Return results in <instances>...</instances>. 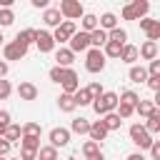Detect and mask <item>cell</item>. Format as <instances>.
Returning a JSON list of instances; mask_svg holds the SVG:
<instances>
[{
  "label": "cell",
  "instance_id": "6da1fadb",
  "mask_svg": "<svg viewBox=\"0 0 160 160\" xmlns=\"http://www.w3.org/2000/svg\"><path fill=\"white\" fill-rule=\"evenodd\" d=\"M118 105H120V95H118V92H110V90H105L100 98L92 100V110H95L100 118H105L108 112H115Z\"/></svg>",
  "mask_w": 160,
  "mask_h": 160
},
{
  "label": "cell",
  "instance_id": "7a4b0ae2",
  "mask_svg": "<svg viewBox=\"0 0 160 160\" xmlns=\"http://www.w3.org/2000/svg\"><path fill=\"white\" fill-rule=\"evenodd\" d=\"M130 140L140 148V150H150L152 148V135L148 132V128L145 125H140V122H135V125H130Z\"/></svg>",
  "mask_w": 160,
  "mask_h": 160
},
{
  "label": "cell",
  "instance_id": "3957f363",
  "mask_svg": "<svg viewBox=\"0 0 160 160\" xmlns=\"http://www.w3.org/2000/svg\"><path fill=\"white\" fill-rule=\"evenodd\" d=\"M105 62H108V58H105L102 50L90 48V50L85 52V70H88V72H102V70H105Z\"/></svg>",
  "mask_w": 160,
  "mask_h": 160
},
{
  "label": "cell",
  "instance_id": "277c9868",
  "mask_svg": "<svg viewBox=\"0 0 160 160\" xmlns=\"http://www.w3.org/2000/svg\"><path fill=\"white\" fill-rule=\"evenodd\" d=\"M58 10H60V15H62L65 20H72V22H75L78 18L82 20V15H85V8H82L80 0H62Z\"/></svg>",
  "mask_w": 160,
  "mask_h": 160
},
{
  "label": "cell",
  "instance_id": "5b68a950",
  "mask_svg": "<svg viewBox=\"0 0 160 160\" xmlns=\"http://www.w3.org/2000/svg\"><path fill=\"white\" fill-rule=\"evenodd\" d=\"M25 55H28V45H22L20 40H10V42H5V48H2L5 62H8V60H22Z\"/></svg>",
  "mask_w": 160,
  "mask_h": 160
},
{
  "label": "cell",
  "instance_id": "8992f818",
  "mask_svg": "<svg viewBox=\"0 0 160 160\" xmlns=\"http://www.w3.org/2000/svg\"><path fill=\"white\" fill-rule=\"evenodd\" d=\"M75 32H78V25H75L72 20H65V22L52 32V38H55V42H58V45H62V42H70V38H72Z\"/></svg>",
  "mask_w": 160,
  "mask_h": 160
},
{
  "label": "cell",
  "instance_id": "52a82bcc",
  "mask_svg": "<svg viewBox=\"0 0 160 160\" xmlns=\"http://www.w3.org/2000/svg\"><path fill=\"white\" fill-rule=\"evenodd\" d=\"M92 45H90V32H82V30H78L72 38H70V50L72 52H88Z\"/></svg>",
  "mask_w": 160,
  "mask_h": 160
},
{
  "label": "cell",
  "instance_id": "ba28073f",
  "mask_svg": "<svg viewBox=\"0 0 160 160\" xmlns=\"http://www.w3.org/2000/svg\"><path fill=\"white\" fill-rule=\"evenodd\" d=\"M62 92H68V95H75L78 90H80V80H78V72L72 70V68H65V75H62Z\"/></svg>",
  "mask_w": 160,
  "mask_h": 160
},
{
  "label": "cell",
  "instance_id": "9c48e42d",
  "mask_svg": "<svg viewBox=\"0 0 160 160\" xmlns=\"http://www.w3.org/2000/svg\"><path fill=\"white\" fill-rule=\"evenodd\" d=\"M38 95H40V90H38V85H35V82L22 80V82L18 85V98H20V100L32 102V100H38Z\"/></svg>",
  "mask_w": 160,
  "mask_h": 160
},
{
  "label": "cell",
  "instance_id": "30bf717a",
  "mask_svg": "<svg viewBox=\"0 0 160 160\" xmlns=\"http://www.w3.org/2000/svg\"><path fill=\"white\" fill-rule=\"evenodd\" d=\"M48 138H50V145L52 148H65L70 142V130L68 128H52Z\"/></svg>",
  "mask_w": 160,
  "mask_h": 160
},
{
  "label": "cell",
  "instance_id": "8fae6325",
  "mask_svg": "<svg viewBox=\"0 0 160 160\" xmlns=\"http://www.w3.org/2000/svg\"><path fill=\"white\" fill-rule=\"evenodd\" d=\"M35 45H38L40 52H52L58 42H55V38H52V32H48V30H38V42H35Z\"/></svg>",
  "mask_w": 160,
  "mask_h": 160
},
{
  "label": "cell",
  "instance_id": "7c38bea8",
  "mask_svg": "<svg viewBox=\"0 0 160 160\" xmlns=\"http://www.w3.org/2000/svg\"><path fill=\"white\" fill-rule=\"evenodd\" d=\"M42 20H45V25H48V28H55V30L65 22V18L60 15V10H58V8H48V10L42 12Z\"/></svg>",
  "mask_w": 160,
  "mask_h": 160
},
{
  "label": "cell",
  "instance_id": "4fadbf2b",
  "mask_svg": "<svg viewBox=\"0 0 160 160\" xmlns=\"http://www.w3.org/2000/svg\"><path fill=\"white\" fill-rule=\"evenodd\" d=\"M108 132H110V130L102 125V120H95V122H90V132H88V135H90V140H95L98 145H100V142L108 138Z\"/></svg>",
  "mask_w": 160,
  "mask_h": 160
},
{
  "label": "cell",
  "instance_id": "5bb4252c",
  "mask_svg": "<svg viewBox=\"0 0 160 160\" xmlns=\"http://www.w3.org/2000/svg\"><path fill=\"white\" fill-rule=\"evenodd\" d=\"M158 52H160V48H158V42H152V40H145L142 45H140V58L142 60H158Z\"/></svg>",
  "mask_w": 160,
  "mask_h": 160
},
{
  "label": "cell",
  "instance_id": "9a60e30c",
  "mask_svg": "<svg viewBox=\"0 0 160 160\" xmlns=\"http://www.w3.org/2000/svg\"><path fill=\"white\" fill-rule=\"evenodd\" d=\"M128 5H130V10H132V18H135V20L148 18V10H150V2H148V0H132V2H128Z\"/></svg>",
  "mask_w": 160,
  "mask_h": 160
},
{
  "label": "cell",
  "instance_id": "2e32d148",
  "mask_svg": "<svg viewBox=\"0 0 160 160\" xmlns=\"http://www.w3.org/2000/svg\"><path fill=\"white\" fill-rule=\"evenodd\" d=\"M108 42H110V35H108L102 28H98V30H92V32H90V45H92V48L102 50Z\"/></svg>",
  "mask_w": 160,
  "mask_h": 160
},
{
  "label": "cell",
  "instance_id": "e0dca14e",
  "mask_svg": "<svg viewBox=\"0 0 160 160\" xmlns=\"http://www.w3.org/2000/svg\"><path fill=\"white\" fill-rule=\"evenodd\" d=\"M138 58H140V48H138V45H130V42H128V45L122 48V55H120V60H122V62H128V65L132 68Z\"/></svg>",
  "mask_w": 160,
  "mask_h": 160
},
{
  "label": "cell",
  "instance_id": "ac0fdd59",
  "mask_svg": "<svg viewBox=\"0 0 160 160\" xmlns=\"http://www.w3.org/2000/svg\"><path fill=\"white\" fill-rule=\"evenodd\" d=\"M72 60H75V52H72L70 48H60V50L55 52V62H58L60 68H70Z\"/></svg>",
  "mask_w": 160,
  "mask_h": 160
},
{
  "label": "cell",
  "instance_id": "d6986e66",
  "mask_svg": "<svg viewBox=\"0 0 160 160\" xmlns=\"http://www.w3.org/2000/svg\"><path fill=\"white\" fill-rule=\"evenodd\" d=\"M128 78H130L132 82H148L150 72H148V68H142V65H132V68L128 70Z\"/></svg>",
  "mask_w": 160,
  "mask_h": 160
},
{
  "label": "cell",
  "instance_id": "ffe728a7",
  "mask_svg": "<svg viewBox=\"0 0 160 160\" xmlns=\"http://www.w3.org/2000/svg\"><path fill=\"white\" fill-rule=\"evenodd\" d=\"M58 108H60L62 112H72V110L78 108V102H75V95L60 92V95H58Z\"/></svg>",
  "mask_w": 160,
  "mask_h": 160
},
{
  "label": "cell",
  "instance_id": "44dd1931",
  "mask_svg": "<svg viewBox=\"0 0 160 160\" xmlns=\"http://www.w3.org/2000/svg\"><path fill=\"white\" fill-rule=\"evenodd\" d=\"M80 25H82V32H92V30H98V28H100V18H98V15H92V12H85V15H82V20H80Z\"/></svg>",
  "mask_w": 160,
  "mask_h": 160
},
{
  "label": "cell",
  "instance_id": "7402d4cb",
  "mask_svg": "<svg viewBox=\"0 0 160 160\" xmlns=\"http://www.w3.org/2000/svg\"><path fill=\"white\" fill-rule=\"evenodd\" d=\"M15 40H20L22 45H32V42H38V30L35 28H25V30H20L18 35H15Z\"/></svg>",
  "mask_w": 160,
  "mask_h": 160
},
{
  "label": "cell",
  "instance_id": "603a6c76",
  "mask_svg": "<svg viewBox=\"0 0 160 160\" xmlns=\"http://www.w3.org/2000/svg\"><path fill=\"white\" fill-rule=\"evenodd\" d=\"M135 112H138L140 118H145V120H148V118L155 112V102H152V100H142V98H140V102L135 105Z\"/></svg>",
  "mask_w": 160,
  "mask_h": 160
},
{
  "label": "cell",
  "instance_id": "cb8c5ba5",
  "mask_svg": "<svg viewBox=\"0 0 160 160\" xmlns=\"http://www.w3.org/2000/svg\"><path fill=\"white\" fill-rule=\"evenodd\" d=\"M100 28H102L105 32L115 30V28H118V15H115V12H102V15H100Z\"/></svg>",
  "mask_w": 160,
  "mask_h": 160
},
{
  "label": "cell",
  "instance_id": "d4e9b609",
  "mask_svg": "<svg viewBox=\"0 0 160 160\" xmlns=\"http://www.w3.org/2000/svg\"><path fill=\"white\" fill-rule=\"evenodd\" d=\"M70 132H78V135H88V132H90V122H88L85 118H75V120L70 122Z\"/></svg>",
  "mask_w": 160,
  "mask_h": 160
},
{
  "label": "cell",
  "instance_id": "484cf974",
  "mask_svg": "<svg viewBox=\"0 0 160 160\" xmlns=\"http://www.w3.org/2000/svg\"><path fill=\"white\" fill-rule=\"evenodd\" d=\"M108 35H110V42L128 45V30H125V28H120V25H118V28H115V30H110Z\"/></svg>",
  "mask_w": 160,
  "mask_h": 160
},
{
  "label": "cell",
  "instance_id": "4316f807",
  "mask_svg": "<svg viewBox=\"0 0 160 160\" xmlns=\"http://www.w3.org/2000/svg\"><path fill=\"white\" fill-rule=\"evenodd\" d=\"M102 125H105L108 130H120V125H122V118H120L118 112H108V115L102 118Z\"/></svg>",
  "mask_w": 160,
  "mask_h": 160
},
{
  "label": "cell",
  "instance_id": "83f0119b",
  "mask_svg": "<svg viewBox=\"0 0 160 160\" xmlns=\"http://www.w3.org/2000/svg\"><path fill=\"white\" fill-rule=\"evenodd\" d=\"M92 100H95V98L90 95V90H88V88H80V90L75 92V102H78L80 108H85V105H92Z\"/></svg>",
  "mask_w": 160,
  "mask_h": 160
},
{
  "label": "cell",
  "instance_id": "f1b7e54d",
  "mask_svg": "<svg viewBox=\"0 0 160 160\" xmlns=\"http://www.w3.org/2000/svg\"><path fill=\"white\" fill-rule=\"evenodd\" d=\"M5 140L8 142H15V140H22V128L18 122H10V128L5 130Z\"/></svg>",
  "mask_w": 160,
  "mask_h": 160
},
{
  "label": "cell",
  "instance_id": "f546056e",
  "mask_svg": "<svg viewBox=\"0 0 160 160\" xmlns=\"http://www.w3.org/2000/svg\"><path fill=\"white\" fill-rule=\"evenodd\" d=\"M145 128H148V132L152 135V132H160V110L155 108V112L145 120Z\"/></svg>",
  "mask_w": 160,
  "mask_h": 160
},
{
  "label": "cell",
  "instance_id": "4dcf8cb0",
  "mask_svg": "<svg viewBox=\"0 0 160 160\" xmlns=\"http://www.w3.org/2000/svg\"><path fill=\"white\" fill-rule=\"evenodd\" d=\"M12 22H15L12 8H0V28H10Z\"/></svg>",
  "mask_w": 160,
  "mask_h": 160
},
{
  "label": "cell",
  "instance_id": "1f68e13d",
  "mask_svg": "<svg viewBox=\"0 0 160 160\" xmlns=\"http://www.w3.org/2000/svg\"><path fill=\"white\" fill-rule=\"evenodd\" d=\"M38 160H58V148L42 145V148L38 150Z\"/></svg>",
  "mask_w": 160,
  "mask_h": 160
},
{
  "label": "cell",
  "instance_id": "d6a6232c",
  "mask_svg": "<svg viewBox=\"0 0 160 160\" xmlns=\"http://www.w3.org/2000/svg\"><path fill=\"white\" fill-rule=\"evenodd\" d=\"M122 48H125V45H118V42H108V45L102 48V52H105V58H118V60H120V55H122Z\"/></svg>",
  "mask_w": 160,
  "mask_h": 160
},
{
  "label": "cell",
  "instance_id": "836d02e7",
  "mask_svg": "<svg viewBox=\"0 0 160 160\" xmlns=\"http://www.w3.org/2000/svg\"><path fill=\"white\" fill-rule=\"evenodd\" d=\"M120 102H128V105L135 108V105L140 102V95H138L135 90H122V92H120Z\"/></svg>",
  "mask_w": 160,
  "mask_h": 160
},
{
  "label": "cell",
  "instance_id": "e575fe53",
  "mask_svg": "<svg viewBox=\"0 0 160 160\" xmlns=\"http://www.w3.org/2000/svg\"><path fill=\"white\" fill-rule=\"evenodd\" d=\"M40 125L38 122H25L22 125V138H40Z\"/></svg>",
  "mask_w": 160,
  "mask_h": 160
},
{
  "label": "cell",
  "instance_id": "d590c367",
  "mask_svg": "<svg viewBox=\"0 0 160 160\" xmlns=\"http://www.w3.org/2000/svg\"><path fill=\"white\" fill-rule=\"evenodd\" d=\"M100 152V145L95 142V140H88V142H82V158L88 160V158H92V155H98Z\"/></svg>",
  "mask_w": 160,
  "mask_h": 160
},
{
  "label": "cell",
  "instance_id": "8d00e7d4",
  "mask_svg": "<svg viewBox=\"0 0 160 160\" xmlns=\"http://www.w3.org/2000/svg\"><path fill=\"white\" fill-rule=\"evenodd\" d=\"M10 122H12L10 120V112L8 110H0V138H5V130L10 128Z\"/></svg>",
  "mask_w": 160,
  "mask_h": 160
},
{
  "label": "cell",
  "instance_id": "74e56055",
  "mask_svg": "<svg viewBox=\"0 0 160 160\" xmlns=\"http://www.w3.org/2000/svg\"><path fill=\"white\" fill-rule=\"evenodd\" d=\"M48 75H50V80H52V82H58V85H60V82H62V75H65V68L55 65V68H50V72H48Z\"/></svg>",
  "mask_w": 160,
  "mask_h": 160
},
{
  "label": "cell",
  "instance_id": "f35d334b",
  "mask_svg": "<svg viewBox=\"0 0 160 160\" xmlns=\"http://www.w3.org/2000/svg\"><path fill=\"white\" fill-rule=\"evenodd\" d=\"M115 112H118V115H120V118H122V120H128V118H130V115H132V112H135V108H132V105H128V102H120V105H118V110H115Z\"/></svg>",
  "mask_w": 160,
  "mask_h": 160
},
{
  "label": "cell",
  "instance_id": "ab89813d",
  "mask_svg": "<svg viewBox=\"0 0 160 160\" xmlns=\"http://www.w3.org/2000/svg\"><path fill=\"white\" fill-rule=\"evenodd\" d=\"M20 148H28V150H40V138H22V140H20Z\"/></svg>",
  "mask_w": 160,
  "mask_h": 160
},
{
  "label": "cell",
  "instance_id": "60d3db41",
  "mask_svg": "<svg viewBox=\"0 0 160 160\" xmlns=\"http://www.w3.org/2000/svg\"><path fill=\"white\" fill-rule=\"evenodd\" d=\"M145 35H148V40H152V42H158V40H160V20H155V22L150 25V30H148Z\"/></svg>",
  "mask_w": 160,
  "mask_h": 160
},
{
  "label": "cell",
  "instance_id": "b9f144b4",
  "mask_svg": "<svg viewBox=\"0 0 160 160\" xmlns=\"http://www.w3.org/2000/svg\"><path fill=\"white\" fill-rule=\"evenodd\" d=\"M10 92H12V85L5 80V78H0V100H5V98H10Z\"/></svg>",
  "mask_w": 160,
  "mask_h": 160
},
{
  "label": "cell",
  "instance_id": "7bdbcfd3",
  "mask_svg": "<svg viewBox=\"0 0 160 160\" xmlns=\"http://www.w3.org/2000/svg\"><path fill=\"white\" fill-rule=\"evenodd\" d=\"M145 85H148V88H150L152 92H160V75H150Z\"/></svg>",
  "mask_w": 160,
  "mask_h": 160
},
{
  "label": "cell",
  "instance_id": "ee69618b",
  "mask_svg": "<svg viewBox=\"0 0 160 160\" xmlns=\"http://www.w3.org/2000/svg\"><path fill=\"white\" fill-rule=\"evenodd\" d=\"M20 160H38V150H28V148H20Z\"/></svg>",
  "mask_w": 160,
  "mask_h": 160
},
{
  "label": "cell",
  "instance_id": "f6af8a7d",
  "mask_svg": "<svg viewBox=\"0 0 160 160\" xmlns=\"http://www.w3.org/2000/svg\"><path fill=\"white\" fill-rule=\"evenodd\" d=\"M88 90H90V95H92V98H100V95L105 92L100 82H90V85H88Z\"/></svg>",
  "mask_w": 160,
  "mask_h": 160
},
{
  "label": "cell",
  "instance_id": "bcb514c9",
  "mask_svg": "<svg viewBox=\"0 0 160 160\" xmlns=\"http://www.w3.org/2000/svg\"><path fill=\"white\" fill-rule=\"evenodd\" d=\"M148 72H150V75H160V60H152V62L148 65Z\"/></svg>",
  "mask_w": 160,
  "mask_h": 160
},
{
  "label": "cell",
  "instance_id": "7dc6e473",
  "mask_svg": "<svg viewBox=\"0 0 160 160\" xmlns=\"http://www.w3.org/2000/svg\"><path fill=\"white\" fill-rule=\"evenodd\" d=\"M150 155H152V160H160V140H155V142H152Z\"/></svg>",
  "mask_w": 160,
  "mask_h": 160
},
{
  "label": "cell",
  "instance_id": "c3c4849f",
  "mask_svg": "<svg viewBox=\"0 0 160 160\" xmlns=\"http://www.w3.org/2000/svg\"><path fill=\"white\" fill-rule=\"evenodd\" d=\"M10 145H12V142H8L5 138H0V155H2V158L10 152Z\"/></svg>",
  "mask_w": 160,
  "mask_h": 160
},
{
  "label": "cell",
  "instance_id": "681fc988",
  "mask_svg": "<svg viewBox=\"0 0 160 160\" xmlns=\"http://www.w3.org/2000/svg\"><path fill=\"white\" fill-rule=\"evenodd\" d=\"M120 15H122V20H135V18H132V10H130V5H125Z\"/></svg>",
  "mask_w": 160,
  "mask_h": 160
},
{
  "label": "cell",
  "instance_id": "f907efd6",
  "mask_svg": "<svg viewBox=\"0 0 160 160\" xmlns=\"http://www.w3.org/2000/svg\"><path fill=\"white\" fill-rule=\"evenodd\" d=\"M152 22H155V20H152V18H142V20H140V28H142V30H145V32H148V30H150V25H152Z\"/></svg>",
  "mask_w": 160,
  "mask_h": 160
},
{
  "label": "cell",
  "instance_id": "816d5d0a",
  "mask_svg": "<svg viewBox=\"0 0 160 160\" xmlns=\"http://www.w3.org/2000/svg\"><path fill=\"white\" fill-rule=\"evenodd\" d=\"M32 8H42V10H48V0H32Z\"/></svg>",
  "mask_w": 160,
  "mask_h": 160
},
{
  "label": "cell",
  "instance_id": "f5cc1de1",
  "mask_svg": "<svg viewBox=\"0 0 160 160\" xmlns=\"http://www.w3.org/2000/svg\"><path fill=\"white\" fill-rule=\"evenodd\" d=\"M8 70H10V68H8V62H5V60H0V78H5V75H8Z\"/></svg>",
  "mask_w": 160,
  "mask_h": 160
},
{
  "label": "cell",
  "instance_id": "db71d44e",
  "mask_svg": "<svg viewBox=\"0 0 160 160\" xmlns=\"http://www.w3.org/2000/svg\"><path fill=\"white\" fill-rule=\"evenodd\" d=\"M125 160H145V155H142V152H130Z\"/></svg>",
  "mask_w": 160,
  "mask_h": 160
},
{
  "label": "cell",
  "instance_id": "11a10c76",
  "mask_svg": "<svg viewBox=\"0 0 160 160\" xmlns=\"http://www.w3.org/2000/svg\"><path fill=\"white\" fill-rule=\"evenodd\" d=\"M152 102H155V108L160 110V92H155V98H152Z\"/></svg>",
  "mask_w": 160,
  "mask_h": 160
},
{
  "label": "cell",
  "instance_id": "9f6ffc18",
  "mask_svg": "<svg viewBox=\"0 0 160 160\" xmlns=\"http://www.w3.org/2000/svg\"><path fill=\"white\" fill-rule=\"evenodd\" d=\"M88 160H105V155H102V152H98V155H92V158H88Z\"/></svg>",
  "mask_w": 160,
  "mask_h": 160
},
{
  "label": "cell",
  "instance_id": "6f0895ef",
  "mask_svg": "<svg viewBox=\"0 0 160 160\" xmlns=\"http://www.w3.org/2000/svg\"><path fill=\"white\" fill-rule=\"evenodd\" d=\"M2 40H5V38H2V28H0V45H2Z\"/></svg>",
  "mask_w": 160,
  "mask_h": 160
},
{
  "label": "cell",
  "instance_id": "680465c9",
  "mask_svg": "<svg viewBox=\"0 0 160 160\" xmlns=\"http://www.w3.org/2000/svg\"><path fill=\"white\" fill-rule=\"evenodd\" d=\"M8 160H20V158H8Z\"/></svg>",
  "mask_w": 160,
  "mask_h": 160
},
{
  "label": "cell",
  "instance_id": "91938a15",
  "mask_svg": "<svg viewBox=\"0 0 160 160\" xmlns=\"http://www.w3.org/2000/svg\"><path fill=\"white\" fill-rule=\"evenodd\" d=\"M0 160H8V158H2V155H0Z\"/></svg>",
  "mask_w": 160,
  "mask_h": 160
}]
</instances>
